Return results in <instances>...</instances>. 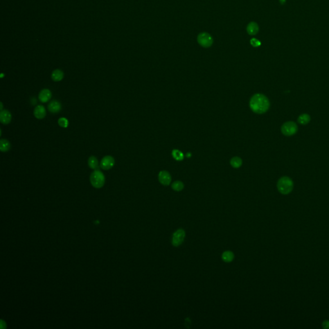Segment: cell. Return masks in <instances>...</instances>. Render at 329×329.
Instances as JSON below:
<instances>
[{"label":"cell","instance_id":"cell-21","mask_svg":"<svg viewBox=\"0 0 329 329\" xmlns=\"http://www.w3.org/2000/svg\"><path fill=\"white\" fill-rule=\"evenodd\" d=\"M174 158L177 161H181L184 158V155L178 149H174L172 152Z\"/></svg>","mask_w":329,"mask_h":329},{"label":"cell","instance_id":"cell-12","mask_svg":"<svg viewBox=\"0 0 329 329\" xmlns=\"http://www.w3.org/2000/svg\"><path fill=\"white\" fill-rule=\"evenodd\" d=\"M34 114L36 118L43 119L45 117L46 114V109L43 105H41L36 106L34 109Z\"/></svg>","mask_w":329,"mask_h":329},{"label":"cell","instance_id":"cell-24","mask_svg":"<svg viewBox=\"0 0 329 329\" xmlns=\"http://www.w3.org/2000/svg\"><path fill=\"white\" fill-rule=\"evenodd\" d=\"M322 326H323V328H324L329 329V321L325 320V321H323L322 323Z\"/></svg>","mask_w":329,"mask_h":329},{"label":"cell","instance_id":"cell-26","mask_svg":"<svg viewBox=\"0 0 329 329\" xmlns=\"http://www.w3.org/2000/svg\"><path fill=\"white\" fill-rule=\"evenodd\" d=\"M187 157L188 156V157H190V156H191V154H190V153H188V154H187Z\"/></svg>","mask_w":329,"mask_h":329},{"label":"cell","instance_id":"cell-8","mask_svg":"<svg viewBox=\"0 0 329 329\" xmlns=\"http://www.w3.org/2000/svg\"><path fill=\"white\" fill-rule=\"evenodd\" d=\"M158 179L161 184L165 185V186H167V185L170 184L172 178H171V175L169 172L165 170H162L159 173Z\"/></svg>","mask_w":329,"mask_h":329},{"label":"cell","instance_id":"cell-3","mask_svg":"<svg viewBox=\"0 0 329 329\" xmlns=\"http://www.w3.org/2000/svg\"><path fill=\"white\" fill-rule=\"evenodd\" d=\"M90 181L93 187L96 188H100L104 186L105 183V176L104 174L100 170H95L91 174Z\"/></svg>","mask_w":329,"mask_h":329},{"label":"cell","instance_id":"cell-6","mask_svg":"<svg viewBox=\"0 0 329 329\" xmlns=\"http://www.w3.org/2000/svg\"><path fill=\"white\" fill-rule=\"evenodd\" d=\"M185 237V231L183 229H179L175 231L172 235V244L175 247H178L181 244Z\"/></svg>","mask_w":329,"mask_h":329},{"label":"cell","instance_id":"cell-1","mask_svg":"<svg viewBox=\"0 0 329 329\" xmlns=\"http://www.w3.org/2000/svg\"><path fill=\"white\" fill-rule=\"evenodd\" d=\"M249 107L253 112L257 114L265 113L270 107V100L262 94L254 95L249 101Z\"/></svg>","mask_w":329,"mask_h":329},{"label":"cell","instance_id":"cell-13","mask_svg":"<svg viewBox=\"0 0 329 329\" xmlns=\"http://www.w3.org/2000/svg\"><path fill=\"white\" fill-rule=\"evenodd\" d=\"M258 30H259L258 26L257 23L254 22H251L249 24H248L247 26V32L249 35H256L258 33Z\"/></svg>","mask_w":329,"mask_h":329},{"label":"cell","instance_id":"cell-2","mask_svg":"<svg viewBox=\"0 0 329 329\" xmlns=\"http://www.w3.org/2000/svg\"><path fill=\"white\" fill-rule=\"evenodd\" d=\"M293 181L290 178L284 176L282 177L277 183V188L280 193L284 195L290 193L293 189Z\"/></svg>","mask_w":329,"mask_h":329},{"label":"cell","instance_id":"cell-14","mask_svg":"<svg viewBox=\"0 0 329 329\" xmlns=\"http://www.w3.org/2000/svg\"><path fill=\"white\" fill-rule=\"evenodd\" d=\"M64 78V73L60 69H55L52 73V78L55 82H59Z\"/></svg>","mask_w":329,"mask_h":329},{"label":"cell","instance_id":"cell-10","mask_svg":"<svg viewBox=\"0 0 329 329\" xmlns=\"http://www.w3.org/2000/svg\"><path fill=\"white\" fill-rule=\"evenodd\" d=\"M52 98V93L48 89L41 90L39 94V99L41 102L46 103Z\"/></svg>","mask_w":329,"mask_h":329},{"label":"cell","instance_id":"cell-7","mask_svg":"<svg viewBox=\"0 0 329 329\" xmlns=\"http://www.w3.org/2000/svg\"><path fill=\"white\" fill-rule=\"evenodd\" d=\"M114 165V159L111 156H106L103 157L100 162V167L103 170H109Z\"/></svg>","mask_w":329,"mask_h":329},{"label":"cell","instance_id":"cell-17","mask_svg":"<svg viewBox=\"0 0 329 329\" xmlns=\"http://www.w3.org/2000/svg\"><path fill=\"white\" fill-rule=\"evenodd\" d=\"M11 149V143L5 139H2L0 140V150L2 152H7Z\"/></svg>","mask_w":329,"mask_h":329},{"label":"cell","instance_id":"cell-15","mask_svg":"<svg viewBox=\"0 0 329 329\" xmlns=\"http://www.w3.org/2000/svg\"><path fill=\"white\" fill-rule=\"evenodd\" d=\"M235 257L234 254L231 251H226L222 254V259L225 262H231L233 260Z\"/></svg>","mask_w":329,"mask_h":329},{"label":"cell","instance_id":"cell-20","mask_svg":"<svg viewBox=\"0 0 329 329\" xmlns=\"http://www.w3.org/2000/svg\"><path fill=\"white\" fill-rule=\"evenodd\" d=\"M172 188L176 192H180L184 188V184L180 181H176L172 183Z\"/></svg>","mask_w":329,"mask_h":329},{"label":"cell","instance_id":"cell-9","mask_svg":"<svg viewBox=\"0 0 329 329\" xmlns=\"http://www.w3.org/2000/svg\"><path fill=\"white\" fill-rule=\"evenodd\" d=\"M48 109L50 113H58L61 110V104L57 100H53L48 104Z\"/></svg>","mask_w":329,"mask_h":329},{"label":"cell","instance_id":"cell-23","mask_svg":"<svg viewBox=\"0 0 329 329\" xmlns=\"http://www.w3.org/2000/svg\"><path fill=\"white\" fill-rule=\"evenodd\" d=\"M250 43H251V44L253 46V47H258V46H260L261 45L260 41L255 38L251 39V41H250Z\"/></svg>","mask_w":329,"mask_h":329},{"label":"cell","instance_id":"cell-22","mask_svg":"<svg viewBox=\"0 0 329 329\" xmlns=\"http://www.w3.org/2000/svg\"><path fill=\"white\" fill-rule=\"evenodd\" d=\"M58 123L60 127H63V128H67L69 125V122L66 118H61L58 120Z\"/></svg>","mask_w":329,"mask_h":329},{"label":"cell","instance_id":"cell-4","mask_svg":"<svg viewBox=\"0 0 329 329\" xmlns=\"http://www.w3.org/2000/svg\"><path fill=\"white\" fill-rule=\"evenodd\" d=\"M282 133L285 136H291L298 131V126L294 122H287L281 127Z\"/></svg>","mask_w":329,"mask_h":329},{"label":"cell","instance_id":"cell-18","mask_svg":"<svg viewBox=\"0 0 329 329\" xmlns=\"http://www.w3.org/2000/svg\"><path fill=\"white\" fill-rule=\"evenodd\" d=\"M310 116L309 114L306 113H303L300 115L298 118V122L301 125H307V123L310 122Z\"/></svg>","mask_w":329,"mask_h":329},{"label":"cell","instance_id":"cell-25","mask_svg":"<svg viewBox=\"0 0 329 329\" xmlns=\"http://www.w3.org/2000/svg\"><path fill=\"white\" fill-rule=\"evenodd\" d=\"M280 3H281L282 4H284V3H285V0H280Z\"/></svg>","mask_w":329,"mask_h":329},{"label":"cell","instance_id":"cell-19","mask_svg":"<svg viewBox=\"0 0 329 329\" xmlns=\"http://www.w3.org/2000/svg\"><path fill=\"white\" fill-rule=\"evenodd\" d=\"M88 165L92 169H96L99 167V161L98 160L95 156H91L88 160Z\"/></svg>","mask_w":329,"mask_h":329},{"label":"cell","instance_id":"cell-11","mask_svg":"<svg viewBox=\"0 0 329 329\" xmlns=\"http://www.w3.org/2000/svg\"><path fill=\"white\" fill-rule=\"evenodd\" d=\"M12 115L8 110L2 111L0 113V122L3 124H8L11 122Z\"/></svg>","mask_w":329,"mask_h":329},{"label":"cell","instance_id":"cell-5","mask_svg":"<svg viewBox=\"0 0 329 329\" xmlns=\"http://www.w3.org/2000/svg\"><path fill=\"white\" fill-rule=\"evenodd\" d=\"M197 42L204 48H209L214 43V40L209 34L202 32L197 37Z\"/></svg>","mask_w":329,"mask_h":329},{"label":"cell","instance_id":"cell-16","mask_svg":"<svg viewBox=\"0 0 329 329\" xmlns=\"http://www.w3.org/2000/svg\"><path fill=\"white\" fill-rule=\"evenodd\" d=\"M230 164L233 166V168L238 169L241 166L242 164V160L239 157L235 156L232 157L230 160Z\"/></svg>","mask_w":329,"mask_h":329}]
</instances>
